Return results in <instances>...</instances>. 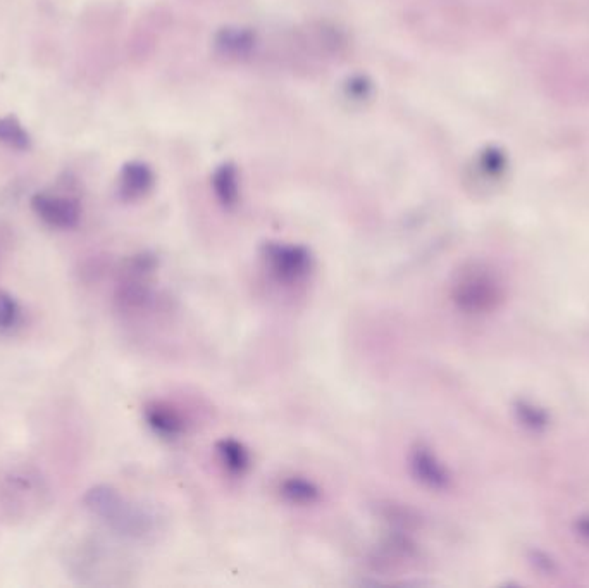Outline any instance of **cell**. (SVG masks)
<instances>
[{"label":"cell","instance_id":"11","mask_svg":"<svg viewBox=\"0 0 589 588\" xmlns=\"http://www.w3.org/2000/svg\"><path fill=\"white\" fill-rule=\"evenodd\" d=\"M217 199L224 207H235L238 204V183H236L235 171L224 169L216 178Z\"/></svg>","mask_w":589,"mask_h":588},{"label":"cell","instance_id":"4","mask_svg":"<svg viewBox=\"0 0 589 588\" xmlns=\"http://www.w3.org/2000/svg\"><path fill=\"white\" fill-rule=\"evenodd\" d=\"M143 418L150 430L162 440H180L188 433V418L180 407L169 401H152L143 409Z\"/></svg>","mask_w":589,"mask_h":588},{"label":"cell","instance_id":"9","mask_svg":"<svg viewBox=\"0 0 589 588\" xmlns=\"http://www.w3.org/2000/svg\"><path fill=\"white\" fill-rule=\"evenodd\" d=\"M152 185L154 175L149 166L142 163L126 164L119 178V194L124 201H138L149 194Z\"/></svg>","mask_w":589,"mask_h":588},{"label":"cell","instance_id":"3","mask_svg":"<svg viewBox=\"0 0 589 588\" xmlns=\"http://www.w3.org/2000/svg\"><path fill=\"white\" fill-rule=\"evenodd\" d=\"M157 259L152 254H138L131 257L124 266L121 283H119L118 301L128 311H138L147 307L152 301Z\"/></svg>","mask_w":589,"mask_h":588},{"label":"cell","instance_id":"10","mask_svg":"<svg viewBox=\"0 0 589 588\" xmlns=\"http://www.w3.org/2000/svg\"><path fill=\"white\" fill-rule=\"evenodd\" d=\"M0 144L13 147L18 151L30 149L31 138L16 116L0 118Z\"/></svg>","mask_w":589,"mask_h":588},{"label":"cell","instance_id":"6","mask_svg":"<svg viewBox=\"0 0 589 588\" xmlns=\"http://www.w3.org/2000/svg\"><path fill=\"white\" fill-rule=\"evenodd\" d=\"M407 470L409 475L426 488H441L447 483L445 471L441 468L440 461L436 459L429 447L416 444L407 452Z\"/></svg>","mask_w":589,"mask_h":588},{"label":"cell","instance_id":"8","mask_svg":"<svg viewBox=\"0 0 589 588\" xmlns=\"http://www.w3.org/2000/svg\"><path fill=\"white\" fill-rule=\"evenodd\" d=\"M278 494L290 506L312 507L323 501V488L302 475L285 476L279 480Z\"/></svg>","mask_w":589,"mask_h":588},{"label":"cell","instance_id":"2","mask_svg":"<svg viewBox=\"0 0 589 588\" xmlns=\"http://www.w3.org/2000/svg\"><path fill=\"white\" fill-rule=\"evenodd\" d=\"M261 261L267 276L279 287L304 285L316 269V259L309 247L288 242H266L262 245Z\"/></svg>","mask_w":589,"mask_h":588},{"label":"cell","instance_id":"1","mask_svg":"<svg viewBox=\"0 0 589 588\" xmlns=\"http://www.w3.org/2000/svg\"><path fill=\"white\" fill-rule=\"evenodd\" d=\"M85 506L90 513L111 526L124 537H143L152 530V520L142 509L131 506L109 485H97L85 495Z\"/></svg>","mask_w":589,"mask_h":588},{"label":"cell","instance_id":"12","mask_svg":"<svg viewBox=\"0 0 589 588\" xmlns=\"http://www.w3.org/2000/svg\"><path fill=\"white\" fill-rule=\"evenodd\" d=\"M21 309L13 295L0 290V330H9L18 325Z\"/></svg>","mask_w":589,"mask_h":588},{"label":"cell","instance_id":"7","mask_svg":"<svg viewBox=\"0 0 589 588\" xmlns=\"http://www.w3.org/2000/svg\"><path fill=\"white\" fill-rule=\"evenodd\" d=\"M214 454L224 473L233 478H242L252 468V452L247 445L233 437L221 438L214 445Z\"/></svg>","mask_w":589,"mask_h":588},{"label":"cell","instance_id":"5","mask_svg":"<svg viewBox=\"0 0 589 588\" xmlns=\"http://www.w3.org/2000/svg\"><path fill=\"white\" fill-rule=\"evenodd\" d=\"M31 207L45 225L57 228V230H71L80 223V204L69 197L37 194L31 199Z\"/></svg>","mask_w":589,"mask_h":588}]
</instances>
